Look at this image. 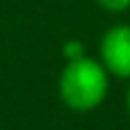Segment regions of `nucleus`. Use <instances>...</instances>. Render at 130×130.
<instances>
[{
	"label": "nucleus",
	"instance_id": "1",
	"mask_svg": "<svg viewBox=\"0 0 130 130\" xmlns=\"http://www.w3.org/2000/svg\"><path fill=\"white\" fill-rule=\"evenodd\" d=\"M57 91L69 110L91 112L105 101L110 91V71L101 59H94L89 55L71 59L59 73Z\"/></svg>",
	"mask_w": 130,
	"mask_h": 130
},
{
	"label": "nucleus",
	"instance_id": "2",
	"mask_svg": "<svg viewBox=\"0 0 130 130\" xmlns=\"http://www.w3.org/2000/svg\"><path fill=\"white\" fill-rule=\"evenodd\" d=\"M98 53L110 75L130 80V23H119L105 30Z\"/></svg>",
	"mask_w": 130,
	"mask_h": 130
},
{
	"label": "nucleus",
	"instance_id": "3",
	"mask_svg": "<svg viewBox=\"0 0 130 130\" xmlns=\"http://www.w3.org/2000/svg\"><path fill=\"white\" fill-rule=\"evenodd\" d=\"M62 55H64L66 62H71V59H80V57H85L87 50H85V43H82L80 39H69V41L62 46Z\"/></svg>",
	"mask_w": 130,
	"mask_h": 130
},
{
	"label": "nucleus",
	"instance_id": "4",
	"mask_svg": "<svg viewBox=\"0 0 130 130\" xmlns=\"http://www.w3.org/2000/svg\"><path fill=\"white\" fill-rule=\"evenodd\" d=\"M96 2L110 14H123L130 9V0H96Z\"/></svg>",
	"mask_w": 130,
	"mask_h": 130
},
{
	"label": "nucleus",
	"instance_id": "5",
	"mask_svg": "<svg viewBox=\"0 0 130 130\" xmlns=\"http://www.w3.org/2000/svg\"><path fill=\"white\" fill-rule=\"evenodd\" d=\"M126 107H128V112H130V87H128V94H126Z\"/></svg>",
	"mask_w": 130,
	"mask_h": 130
}]
</instances>
